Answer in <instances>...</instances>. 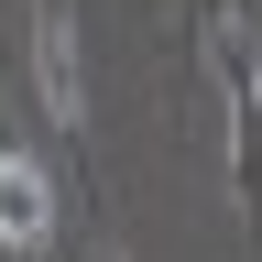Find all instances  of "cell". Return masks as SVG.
Returning a JSON list of instances; mask_svg holds the SVG:
<instances>
[{
  "mask_svg": "<svg viewBox=\"0 0 262 262\" xmlns=\"http://www.w3.org/2000/svg\"><path fill=\"white\" fill-rule=\"evenodd\" d=\"M33 88H44V120L55 131L88 120V66H77V11H66V0L33 11Z\"/></svg>",
  "mask_w": 262,
  "mask_h": 262,
  "instance_id": "1",
  "label": "cell"
},
{
  "mask_svg": "<svg viewBox=\"0 0 262 262\" xmlns=\"http://www.w3.org/2000/svg\"><path fill=\"white\" fill-rule=\"evenodd\" d=\"M44 241H55V175L44 153L0 142V251H44Z\"/></svg>",
  "mask_w": 262,
  "mask_h": 262,
  "instance_id": "2",
  "label": "cell"
}]
</instances>
